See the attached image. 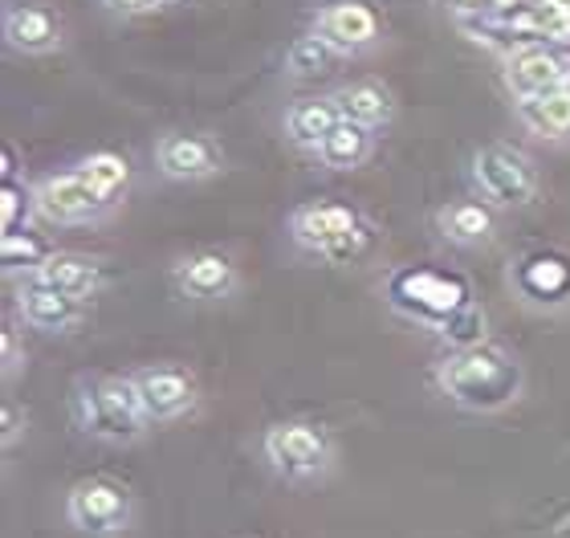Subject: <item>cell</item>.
Masks as SVG:
<instances>
[{
	"label": "cell",
	"mask_w": 570,
	"mask_h": 538,
	"mask_svg": "<svg viewBox=\"0 0 570 538\" xmlns=\"http://www.w3.org/2000/svg\"><path fill=\"white\" fill-rule=\"evenodd\" d=\"M436 383L456 408L493 412V408H505L510 400H518L522 368L510 351L493 348V343H469V348L440 359Z\"/></svg>",
	"instance_id": "1"
},
{
	"label": "cell",
	"mask_w": 570,
	"mask_h": 538,
	"mask_svg": "<svg viewBox=\"0 0 570 538\" xmlns=\"http://www.w3.org/2000/svg\"><path fill=\"white\" fill-rule=\"evenodd\" d=\"M289 233H294L297 250L314 253V257H322V262L331 265L355 262L371 245L367 216L338 200H309L302 208H294Z\"/></svg>",
	"instance_id": "2"
},
{
	"label": "cell",
	"mask_w": 570,
	"mask_h": 538,
	"mask_svg": "<svg viewBox=\"0 0 570 538\" xmlns=\"http://www.w3.org/2000/svg\"><path fill=\"white\" fill-rule=\"evenodd\" d=\"M73 417H78V429L98 437V441H135L142 432L147 420V408H142L139 392H135V380H86L78 383V395H73Z\"/></svg>",
	"instance_id": "3"
},
{
	"label": "cell",
	"mask_w": 570,
	"mask_h": 538,
	"mask_svg": "<svg viewBox=\"0 0 570 538\" xmlns=\"http://www.w3.org/2000/svg\"><path fill=\"white\" fill-rule=\"evenodd\" d=\"M262 453L277 478L318 481L334 461V441L331 432L314 424V420H282V424L265 429Z\"/></svg>",
	"instance_id": "4"
},
{
	"label": "cell",
	"mask_w": 570,
	"mask_h": 538,
	"mask_svg": "<svg viewBox=\"0 0 570 538\" xmlns=\"http://www.w3.org/2000/svg\"><path fill=\"white\" fill-rule=\"evenodd\" d=\"M476 196L493 208H522L538 196V168L522 147L489 144L469 164Z\"/></svg>",
	"instance_id": "5"
},
{
	"label": "cell",
	"mask_w": 570,
	"mask_h": 538,
	"mask_svg": "<svg viewBox=\"0 0 570 538\" xmlns=\"http://www.w3.org/2000/svg\"><path fill=\"white\" fill-rule=\"evenodd\" d=\"M66 518L73 530L90 538H115L131 527L135 518L131 490L115 478H86L66 498Z\"/></svg>",
	"instance_id": "6"
},
{
	"label": "cell",
	"mask_w": 570,
	"mask_h": 538,
	"mask_svg": "<svg viewBox=\"0 0 570 538\" xmlns=\"http://www.w3.org/2000/svg\"><path fill=\"white\" fill-rule=\"evenodd\" d=\"M107 208L110 200L78 168L46 176L33 188V213L46 216L49 225H90L98 216H107Z\"/></svg>",
	"instance_id": "7"
},
{
	"label": "cell",
	"mask_w": 570,
	"mask_h": 538,
	"mask_svg": "<svg viewBox=\"0 0 570 538\" xmlns=\"http://www.w3.org/2000/svg\"><path fill=\"white\" fill-rule=\"evenodd\" d=\"M314 33L326 37L343 58H355V53H363V49L380 46L383 21L367 0H334V4L318 9V17H314Z\"/></svg>",
	"instance_id": "8"
},
{
	"label": "cell",
	"mask_w": 570,
	"mask_h": 538,
	"mask_svg": "<svg viewBox=\"0 0 570 538\" xmlns=\"http://www.w3.org/2000/svg\"><path fill=\"white\" fill-rule=\"evenodd\" d=\"M155 168L167 179H208L225 168V151L208 135H188V131H167L155 139Z\"/></svg>",
	"instance_id": "9"
},
{
	"label": "cell",
	"mask_w": 570,
	"mask_h": 538,
	"mask_svg": "<svg viewBox=\"0 0 570 538\" xmlns=\"http://www.w3.org/2000/svg\"><path fill=\"white\" fill-rule=\"evenodd\" d=\"M135 392H139L142 408H147V420H179L196 408V380H191L184 368H171V363H155V368H142L131 375Z\"/></svg>",
	"instance_id": "10"
},
{
	"label": "cell",
	"mask_w": 570,
	"mask_h": 538,
	"mask_svg": "<svg viewBox=\"0 0 570 538\" xmlns=\"http://www.w3.org/2000/svg\"><path fill=\"white\" fill-rule=\"evenodd\" d=\"M17 314H21L24 326H33V331L66 335V331H73V326L82 323L86 302L61 294V290L41 286V282H33V277H24L21 294H17Z\"/></svg>",
	"instance_id": "11"
},
{
	"label": "cell",
	"mask_w": 570,
	"mask_h": 538,
	"mask_svg": "<svg viewBox=\"0 0 570 538\" xmlns=\"http://www.w3.org/2000/svg\"><path fill=\"white\" fill-rule=\"evenodd\" d=\"M171 277H176L179 294H188V299H196V302H220L237 290V265L216 250H200V253L179 257Z\"/></svg>",
	"instance_id": "12"
},
{
	"label": "cell",
	"mask_w": 570,
	"mask_h": 538,
	"mask_svg": "<svg viewBox=\"0 0 570 538\" xmlns=\"http://www.w3.org/2000/svg\"><path fill=\"white\" fill-rule=\"evenodd\" d=\"M567 78H570V66L547 46H522L505 61V86H510V95L518 102L547 95L554 86H567Z\"/></svg>",
	"instance_id": "13"
},
{
	"label": "cell",
	"mask_w": 570,
	"mask_h": 538,
	"mask_svg": "<svg viewBox=\"0 0 570 538\" xmlns=\"http://www.w3.org/2000/svg\"><path fill=\"white\" fill-rule=\"evenodd\" d=\"M29 277L41 282V286H49V290L70 294V299H82V302H90L98 290H102V265H98L95 257H86V253H58L53 250Z\"/></svg>",
	"instance_id": "14"
},
{
	"label": "cell",
	"mask_w": 570,
	"mask_h": 538,
	"mask_svg": "<svg viewBox=\"0 0 570 538\" xmlns=\"http://www.w3.org/2000/svg\"><path fill=\"white\" fill-rule=\"evenodd\" d=\"M4 41L17 53H53L61 46L58 12L46 4H17L4 12Z\"/></svg>",
	"instance_id": "15"
},
{
	"label": "cell",
	"mask_w": 570,
	"mask_h": 538,
	"mask_svg": "<svg viewBox=\"0 0 570 538\" xmlns=\"http://www.w3.org/2000/svg\"><path fill=\"white\" fill-rule=\"evenodd\" d=\"M338 119H343V110H338L334 95L331 98H297V102L285 107L282 131H285V139H289L294 147H302V151H318L322 139L338 127Z\"/></svg>",
	"instance_id": "16"
},
{
	"label": "cell",
	"mask_w": 570,
	"mask_h": 538,
	"mask_svg": "<svg viewBox=\"0 0 570 538\" xmlns=\"http://www.w3.org/2000/svg\"><path fill=\"white\" fill-rule=\"evenodd\" d=\"M493 204L485 200H456V204H444L436 213V228L440 237L449 241V245H461V250H476V245H485L493 237Z\"/></svg>",
	"instance_id": "17"
},
{
	"label": "cell",
	"mask_w": 570,
	"mask_h": 538,
	"mask_svg": "<svg viewBox=\"0 0 570 538\" xmlns=\"http://www.w3.org/2000/svg\"><path fill=\"white\" fill-rule=\"evenodd\" d=\"M334 102L343 110V119L358 123V127H371V131H380L387 127L395 115V102H392V90L380 82H351L343 90H334Z\"/></svg>",
	"instance_id": "18"
},
{
	"label": "cell",
	"mask_w": 570,
	"mask_h": 538,
	"mask_svg": "<svg viewBox=\"0 0 570 538\" xmlns=\"http://www.w3.org/2000/svg\"><path fill=\"white\" fill-rule=\"evenodd\" d=\"M371 147H375V131H371V127H358V123H351V119H338V127L322 139V147L314 151V156H318L322 168L355 172L358 164H367Z\"/></svg>",
	"instance_id": "19"
},
{
	"label": "cell",
	"mask_w": 570,
	"mask_h": 538,
	"mask_svg": "<svg viewBox=\"0 0 570 538\" xmlns=\"http://www.w3.org/2000/svg\"><path fill=\"white\" fill-rule=\"evenodd\" d=\"M518 119L542 139H567L570 135V86H554L547 95L518 102Z\"/></svg>",
	"instance_id": "20"
},
{
	"label": "cell",
	"mask_w": 570,
	"mask_h": 538,
	"mask_svg": "<svg viewBox=\"0 0 570 538\" xmlns=\"http://www.w3.org/2000/svg\"><path fill=\"white\" fill-rule=\"evenodd\" d=\"M338 61H343V53H338L326 37L314 33V29L294 37L289 49H285V74H289V78H322V74H331Z\"/></svg>",
	"instance_id": "21"
},
{
	"label": "cell",
	"mask_w": 570,
	"mask_h": 538,
	"mask_svg": "<svg viewBox=\"0 0 570 538\" xmlns=\"http://www.w3.org/2000/svg\"><path fill=\"white\" fill-rule=\"evenodd\" d=\"M522 290L538 302L562 299L570 290V265L559 257H530L522 270Z\"/></svg>",
	"instance_id": "22"
},
{
	"label": "cell",
	"mask_w": 570,
	"mask_h": 538,
	"mask_svg": "<svg viewBox=\"0 0 570 538\" xmlns=\"http://www.w3.org/2000/svg\"><path fill=\"white\" fill-rule=\"evenodd\" d=\"M78 172H82V176L90 179V184H95V188L102 192L110 204H115L122 192H127V179H131L127 159L110 156V151H95V156H86L82 164H78Z\"/></svg>",
	"instance_id": "23"
},
{
	"label": "cell",
	"mask_w": 570,
	"mask_h": 538,
	"mask_svg": "<svg viewBox=\"0 0 570 538\" xmlns=\"http://www.w3.org/2000/svg\"><path fill=\"white\" fill-rule=\"evenodd\" d=\"M49 253H53V250H49V241L33 237V233H4L0 262H4V270H9V274H21V270H24V277H29L37 265L46 262Z\"/></svg>",
	"instance_id": "24"
},
{
	"label": "cell",
	"mask_w": 570,
	"mask_h": 538,
	"mask_svg": "<svg viewBox=\"0 0 570 538\" xmlns=\"http://www.w3.org/2000/svg\"><path fill=\"white\" fill-rule=\"evenodd\" d=\"M110 12H119V17H139V12H151L159 9V0H102Z\"/></svg>",
	"instance_id": "25"
},
{
	"label": "cell",
	"mask_w": 570,
	"mask_h": 538,
	"mask_svg": "<svg viewBox=\"0 0 570 538\" xmlns=\"http://www.w3.org/2000/svg\"><path fill=\"white\" fill-rule=\"evenodd\" d=\"M17 432H21V429H17V408H4V444H12V441H17Z\"/></svg>",
	"instance_id": "26"
},
{
	"label": "cell",
	"mask_w": 570,
	"mask_h": 538,
	"mask_svg": "<svg viewBox=\"0 0 570 538\" xmlns=\"http://www.w3.org/2000/svg\"><path fill=\"white\" fill-rule=\"evenodd\" d=\"M12 368H17V339H12V331H4V371L12 375Z\"/></svg>",
	"instance_id": "27"
},
{
	"label": "cell",
	"mask_w": 570,
	"mask_h": 538,
	"mask_svg": "<svg viewBox=\"0 0 570 538\" xmlns=\"http://www.w3.org/2000/svg\"><path fill=\"white\" fill-rule=\"evenodd\" d=\"M159 4H171V0H159Z\"/></svg>",
	"instance_id": "28"
},
{
	"label": "cell",
	"mask_w": 570,
	"mask_h": 538,
	"mask_svg": "<svg viewBox=\"0 0 570 538\" xmlns=\"http://www.w3.org/2000/svg\"><path fill=\"white\" fill-rule=\"evenodd\" d=\"M567 86H570V78H567Z\"/></svg>",
	"instance_id": "29"
}]
</instances>
